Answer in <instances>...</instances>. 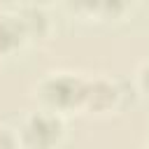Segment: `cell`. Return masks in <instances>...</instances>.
Masks as SVG:
<instances>
[{
	"instance_id": "1",
	"label": "cell",
	"mask_w": 149,
	"mask_h": 149,
	"mask_svg": "<svg viewBox=\"0 0 149 149\" xmlns=\"http://www.w3.org/2000/svg\"><path fill=\"white\" fill-rule=\"evenodd\" d=\"M86 93V86H81V81L72 79V77H56L44 86V95L51 105L58 107H70L74 102H79Z\"/></svg>"
},
{
	"instance_id": "2",
	"label": "cell",
	"mask_w": 149,
	"mask_h": 149,
	"mask_svg": "<svg viewBox=\"0 0 149 149\" xmlns=\"http://www.w3.org/2000/svg\"><path fill=\"white\" fill-rule=\"evenodd\" d=\"M61 135V123L54 119V116H47V114H40V116H33L28 128H26V140L28 144L37 147V149H44V147H51Z\"/></svg>"
},
{
	"instance_id": "3",
	"label": "cell",
	"mask_w": 149,
	"mask_h": 149,
	"mask_svg": "<svg viewBox=\"0 0 149 149\" xmlns=\"http://www.w3.org/2000/svg\"><path fill=\"white\" fill-rule=\"evenodd\" d=\"M21 33H23V26L19 19H12V16L0 19V49H12L14 44H19Z\"/></svg>"
},
{
	"instance_id": "4",
	"label": "cell",
	"mask_w": 149,
	"mask_h": 149,
	"mask_svg": "<svg viewBox=\"0 0 149 149\" xmlns=\"http://www.w3.org/2000/svg\"><path fill=\"white\" fill-rule=\"evenodd\" d=\"M84 98H88V102H91L93 107H107V105L114 100V88H112L109 84H105V81H95L93 86L86 88Z\"/></svg>"
},
{
	"instance_id": "5",
	"label": "cell",
	"mask_w": 149,
	"mask_h": 149,
	"mask_svg": "<svg viewBox=\"0 0 149 149\" xmlns=\"http://www.w3.org/2000/svg\"><path fill=\"white\" fill-rule=\"evenodd\" d=\"M19 21H21V26H23L26 30H30V33H37V30L44 28V14L37 12V9H26V12H23V19H19Z\"/></svg>"
},
{
	"instance_id": "6",
	"label": "cell",
	"mask_w": 149,
	"mask_h": 149,
	"mask_svg": "<svg viewBox=\"0 0 149 149\" xmlns=\"http://www.w3.org/2000/svg\"><path fill=\"white\" fill-rule=\"evenodd\" d=\"M0 149H14L12 135H9L7 130H0Z\"/></svg>"
},
{
	"instance_id": "7",
	"label": "cell",
	"mask_w": 149,
	"mask_h": 149,
	"mask_svg": "<svg viewBox=\"0 0 149 149\" xmlns=\"http://www.w3.org/2000/svg\"><path fill=\"white\" fill-rule=\"evenodd\" d=\"M142 81H144V86H147V88H149V68H147V70H144V74H142Z\"/></svg>"
}]
</instances>
